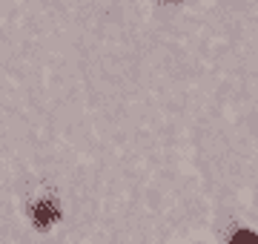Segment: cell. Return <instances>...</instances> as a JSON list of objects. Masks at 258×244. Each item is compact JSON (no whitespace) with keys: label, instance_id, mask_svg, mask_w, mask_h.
<instances>
[{"label":"cell","instance_id":"2","mask_svg":"<svg viewBox=\"0 0 258 244\" xmlns=\"http://www.w3.org/2000/svg\"><path fill=\"white\" fill-rule=\"evenodd\" d=\"M232 244H258V235L252 230H238L232 235Z\"/></svg>","mask_w":258,"mask_h":244},{"label":"cell","instance_id":"1","mask_svg":"<svg viewBox=\"0 0 258 244\" xmlns=\"http://www.w3.org/2000/svg\"><path fill=\"white\" fill-rule=\"evenodd\" d=\"M32 216H35V224L40 227V230H46L49 224H55L57 221V207L49 201V198H43V201H37V204H32Z\"/></svg>","mask_w":258,"mask_h":244}]
</instances>
